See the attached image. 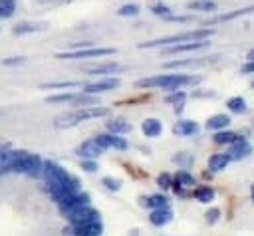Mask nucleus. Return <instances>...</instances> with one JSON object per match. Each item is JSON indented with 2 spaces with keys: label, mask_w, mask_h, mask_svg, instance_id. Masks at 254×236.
I'll return each instance as SVG.
<instances>
[{
  "label": "nucleus",
  "mask_w": 254,
  "mask_h": 236,
  "mask_svg": "<svg viewBox=\"0 0 254 236\" xmlns=\"http://www.w3.org/2000/svg\"><path fill=\"white\" fill-rule=\"evenodd\" d=\"M42 175H44V178H46L48 192L52 194V198H54L56 202H60V200H64L65 196H69L71 192H77V190H79L77 178L71 177L64 167H60V165L54 163V161H44Z\"/></svg>",
  "instance_id": "obj_1"
},
{
  "label": "nucleus",
  "mask_w": 254,
  "mask_h": 236,
  "mask_svg": "<svg viewBox=\"0 0 254 236\" xmlns=\"http://www.w3.org/2000/svg\"><path fill=\"white\" fill-rule=\"evenodd\" d=\"M198 81H200V75H190V73H161V75L137 79L135 81V87L175 91V89H183L187 85H196Z\"/></svg>",
  "instance_id": "obj_2"
},
{
  "label": "nucleus",
  "mask_w": 254,
  "mask_h": 236,
  "mask_svg": "<svg viewBox=\"0 0 254 236\" xmlns=\"http://www.w3.org/2000/svg\"><path fill=\"white\" fill-rule=\"evenodd\" d=\"M44 161L36 153L28 151H12L10 163H8V173L16 175H28V177H40L42 175Z\"/></svg>",
  "instance_id": "obj_3"
},
{
  "label": "nucleus",
  "mask_w": 254,
  "mask_h": 236,
  "mask_svg": "<svg viewBox=\"0 0 254 236\" xmlns=\"http://www.w3.org/2000/svg\"><path fill=\"white\" fill-rule=\"evenodd\" d=\"M214 34L212 28H196V30H187L181 34H173V36H165V38H157V40H149L139 44V48H167V46H175V44H183V42H194V40H208Z\"/></svg>",
  "instance_id": "obj_4"
},
{
  "label": "nucleus",
  "mask_w": 254,
  "mask_h": 236,
  "mask_svg": "<svg viewBox=\"0 0 254 236\" xmlns=\"http://www.w3.org/2000/svg\"><path fill=\"white\" fill-rule=\"evenodd\" d=\"M109 115L107 107H99V105H87V107H75L73 111L58 117L56 127H71L75 123H81L85 119H97V117H105Z\"/></svg>",
  "instance_id": "obj_5"
},
{
  "label": "nucleus",
  "mask_w": 254,
  "mask_h": 236,
  "mask_svg": "<svg viewBox=\"0 0 254 236\" xmlns=\"http://www.w3.org/2000/svg\"><path fill=\"white\" fill-rule=\"evenodd\" d=\"M117 50L115 48H79V50H67V52H60L56 54V59H89V58H105V56H115Z\"/></svg>",
  "instance_id": "obj_6"
},
{
  "label": "nucleus",
  "mask_w": 254,
  "mask_h": 236,
  "mask_svg": "<svg viewBox=\"0 0 254 236\" xmlns=\"http://www.w3.org/2000/svg\"><path fill=\"white\" fill-rule=\"evenodd\" d=\"M121 85V79L115 77V75H105L97 81H91V83H85L83 85V93H91V95H99V93H105V91H113Z\"/></svg>",
  "instance_id": "obj_7"
},
{
  "label": "nucleus",
  "mask_w": 254,
  "mask_h": 236,
  "mask_svg": "<svg viewBox=\"0 0 254 236\" xmlns=\"http://www.w3.org/2000/svg\"><path fill=\"white\" fill-rule=\"evenodd\" d=\"M87 204H89V194H87V192H81V190L71 192L69 196H65L64 200L58 202V206H60V210H62L64 216H67L69 212H73V210H77V208H83V206H87Z\"/></svg>",
  "instance_id": "obj_8"
},
{
  "label": "nucleus",
  "mask_w": 254,
  "mask_h": 236,
  "mask_svg": "<svg viewBox=\"0 0 254 236\" xmlns=\"http://www.w3.org/2000/svg\"><path fill=\"white\" fill-rule=\"evenodd\" d=\"M103 226L101 220H89V222H81V224H69L67 234L71 236H101Z\"/></svg>",
  "instance_id": "obj_9"
},
{
  "label": "nucleus",
  "mask_w": 254,
  "mask_h": 236,
  "mask_svg": "<svg viewBox=\"0 0 254 236\" xmlns=\"http://www.w3.org/2000/svg\"><path fill=\"white\" fill-rule=\"evenodd\" d=\"M208 48V40H194V42H183V44H175V46H167L163 48L165 54L169 56H177V54H189V52H200Z\"/></svg>",
  "instance_id": "obj_10"
},
{
  "label": "nucleus",
  "mask_w": 254,
  "mask_h": 236,
  "mask_svg": "<svg viewBox=\"0 0 254 236\" xmlns=\"http://www.w3.org/2000/svg\"><path fill=\"white\" fill-rule=\"evenodd\" d=\"M252 153V145L244 139V137H236V141L230 143V149L226 151V155L230 157V161H240V159H246L248 155Z\"/></svg>",
  "instance_id": "obj_11"
},
{
  "label": "nucleus",
  "mask_w": 254,
  "mask_h": 236,
  "mask_svg": "<svg viewBox=\"0 0 254 236\" xmlns=\"http://www.w3.org/2000/svg\"><path fill=\"white\" fill-rule=\"evenodd\" d=\"M95 141L103 147V149H115V151H125L127 149V141L115 133H99L95 135Z\"/></svg>",
  "instance_id": "obj_12"
},
{
  "label": "nucleus",
  "mask_w": 254,
  "mask_h": 236,
  "mask_svg": "<svg viewBox=\"0 0 254 236\" xmlns=\"http://www.w3.org/2000/svg\"><path fill=\"white\" fill-rule=\"evenodd\" d=\"M65 218L69 220V224H81V222L97 220V218H99V212H97V210H95L91 204H87V206H83V208H77V210L69 212Z\"/></svg>",
  "instance_id": "obj_13"
},
{
  "label": "nucleus",
  "mask_w": 254,
  "mask_h": 236,
  "mask_svg": "<svg viewBox=\"0 0 254 236\" xmlns=\"http://www.w3.org/2000/svg\"><path fill=\"white\" fill-rule=\"evenodd\" d=\"M103 151H105V149L95 141V137H93V139L83 141V143L77 147V155H79L81 159H97Z\"/></svg>",
  "instance_id": "obj_14"
},
{
  "label": "nucleus",
  "mask_w": 254,
  "mask_h": 236,
  "mask_svg": "<svg viewBox=\"0 0 254 236\" xmlns=\"http://www.w3.org/2000/svg\"><path fill=\"white\" fill-rule=\"evenodd\" d=\"M250 12H254V6H246V8H240V10H232V12H226V14H218V16H214V18L206 20L202 26H214V24L230 22V20H234V18H240V16H246V14H250Z\"/></svg>",
  "instance_id": "obj_15"
},
{
  "label": "nucleus",
  "mask_w": 254,
  "mask_h": 236,
  "mask_svg": "<svg viewBox=\"0 0 254 236\" xmlns=\"http://www.w3.org/2000/svg\"><path fill=\"white\" fill-rule=\"evenodd\" d=\"M121 69H123L121 63H117V61H105V63H95L91 67H85V73H89V75H111V73H117Z\"/></svg>",
  "instance_id": "obj_16"
},
{
  "label": "nucleus",
  "mask_w": 254,
  "mask_h": 236,
  "mask_svg": "<svg viewBox=\"0 0 254 236\" xmlns=\"http://www.w3.org/2000/svg\"><path fill=\"white\" fill-rule=\"evenodd\" d=\"M208 61L212 59H206V58H187V59H173V61H167L163 67L165 69H181V67H200V65H206Z\"/></svg>",
  "instance_id": "obj_17"
},
{
  "label": "nucleus",
  "mask_w": 254,
  "mask_h": 236,
  "mask_svg": "<svg viewBox=\"0 0 254 236\" xmlns=\"http://www.w3.org/2000/svg\"><path fill=\"white\" fill-rule=\"evenodd\" d=\"M196 131H198V125L192 119H179L173 125V133L179 137H189V135H194Z\"/></svg>",
  "instance_id": "obj_18"
},
{
  "label": "nucleus",
  "mask_w": 254,
  "mask_h": 236,
  "mask_svg": "<svg viewBox=\"0 0 254 236\" xmlns=\"http://www.w3.org/2000/svg\"><path fill=\"white\" fill-rule=\"evenodd\" d=\"M141 131H143L145 137L155 139V137H159L163 133V123L159 119H155V117H149V119H145L141 123Z\"/></svg>",
  "instance_id": "obj_19"
},
{
  "label": "nucleus",
  "mask_w": 254,
  "mask_h": 236,
  "mask_svg": "<svg viewBox=\"0 0 254 236\" xmlns=\"http://www.w3.org/2000/svg\"><path fill=\"white\" fill-rule=\"evenodd\" d=\"M228 163H230V157H228L226 153H212V155L208 157V169H210V173H220V171H224V169L228 167Z\"/></svg>",
  "instance_id": "obj_20"
},
{
  "label": "nucleus",
  "mask_w": 254,
  "mask_h": 236,
  "mask_svg": "<svg viewBox=\"0 0 254 236\" xmlns=\"http://www.w3.org/2000/svg\"><path fill=\"white\" fill-rule=\"evenodd\" d=\"M151 224L153 226H165L167 222L173 220V212L169 210V206H163V208H153L151 216H149Z\"/></svg>",
  "instance_id": "obj_21"
},
{
  "label": "nucleus",
  "mask_w": 254,
  "mask_h": 236,
  "mask_svg": "<svg viewBox=\"0 0 254 236\" xmlns=\"http://www.w3.org/2000/svg\"><path fill=\"white\" fill-rule=\"evenodd\" d=\"M228 125H230V117L226 113H216V115L206 119V129L208 131H220V129H226Z\"/></svg>",
  "instance_id": "obj_22"
},
{
  "label": "nucleus",
  "mask_w": 254,
  "mask_h": 236,
  "mask_svg": "<svg viewBox=\"0 0 254 236\" xmlns=\"http://www.w3.org/2000/svg\"><path fill=\"white\" fill-rule=\"evenodd\" d=\"M46 30V24H36V22H22V24H16L12 28V34L16 36H24V34H34V32H42Z\"/></svg>",
  "instance_id": "obj_23"
},
{
  "label": "nucleus",
  "mask_w": 254,
  "mask_h": 236,
  "mask_svg": "<svg viewBox=\"0 0 254 236\" xmlns=\"http://www.w3.org/2000/svg\"><path fill=\"white\" fill-rule=\"evenodd\" d=\"M105 129L109 133H115V135H125V133L131 131V123L125 121V119H109L105 123Z\"/></svg>",
  "instance_id": "obj_24"
},
{
  "label": "nucleus",
  "mask_w": 254,
  "mask_h": 236,
  "mask_svg": "<svg viewBox=\"0 0 254 236\" xmlns=\"http://www.w3.org/2000/svg\"><path fill=\"white\" fill-rule=\"evenodd\" d=\"M192 196H194V200H198V202H202V204H208V202L214 200V190H212L210 186L202 184V186H196V188H194Z\"/></svg>",
  "instance_id": "obj_25"
},
{
  "label": "nucleus",
  "mask_w": 254,
  "mask_h": 236,
  "mask_svg": "<svg viewBox=\"0 0 254 236\" xmlns=\"http://www.w3.org/2000/svg\"><path fill=\"white\" fill-rule=\"evenodd\" d=\"M226 107H228V111H230V113H238V115L246 113V109H248L246 99H244V97H240V95L230 97V99L226 101Z\"/></svg>",
  "instance_id": "obj_26"
},
{
  "label": "nucleus",
  "mask_w": 254,
  "mask_h": 236,
  "mask_svg": "<svg viewBox=\"0 0 254 236\" xmlns=\"http://www.w3.org/2000/svg\"><path fill=\"white\" fill-rule=\"evenodd\" d=\"M236 137H238V133H234V131H226V129H220V131H214L212 141H214L216 145H230L232 141H236Z\"/></svg>",
  "instance_id": "obj_27"
},
{
  "label": "nucleus",
  "mask_w": 254,
  "mask_h": 236,
  "mask_svg": "<svg viewBox=\"0 0 254 236\" xmlns=\"http://www.w3.org/2000/svg\"><path fill=\"white\" fill-rule=\"evenodd\" d=\"M189 10H196V12H214L216 10V2L214 0H192L189 2Z\"/></svg>",
  "instance_id": "obj_28"
},
{
  "label": "nucleus",
  "mask_w": 254,
  "mask_h": 236,
  "mask_svg": "<svg viewBox=\"0 0 254 236\" xmlns=\"http://www.w3.org/2000/svg\"><path fill=\"white\" fill-rule=\"evenodd\" d=\"M141 204L149 208H163V206H169V198L165 194H153L149 198H141Z\"/></svg>",
  "instance_id": "obj_29"
},
{
  "label": "nucleus",
  "mask_w": 254,
  "mask_h": 236,
  "mask_svg": "<svg viewBox=\"0 0 254 236\" xmlns=\"http://www.w3.org/2000/svg\"><path fill=\"white\" fill-rule=\"evenodd\" d=\"M141 12V6L135 4V2H129V4H123L117 8V16H123V18H131V16H139Z\"/></svg>",
  "instance_id": "obj_30"
},
{
  "label": "nucleus",
  "mask_w": 254,
  "mask_h": 236,
  "mask_svg": "<svg viewBox=\"0 0 254 236\" xmlns=\"http://www.w3.org/2000/svg\"><path fill=\"white\" fill-rule=\"evenodd\" d=\"M175 180H177L183 188H190V186H194V177H192L190 173H187V171H179V173L175 175Z\"/></svg>",
  "instance_id": "obj_31"
},
{
  "label": "nucleus",
  "mask_w": 254,
  "mask_h": 236,
  "mask_svg": "<svg viewBox=\"0 0 254 236\" xmlns=\"http://www.w3.org/2000/svg\"><path fill=\"white\" fill-rule=\"evenodd\" d=\"M16 12V0H0V18H10Z\"/></svg>",
  "instance_id": "obj_32"
},
{
  "label": "nucleus",
  "mask_w": 254,
  "mask_h": 236,
  "mask_svg": "<svg viewBox=\"0 0 254 236\" xmlns=\"http://www.w3.org/2000/svg\"><path fill=\"white\" fill-rule=\"evenodd\" d=\"M44 89H69V87H79V81H50L42 83Z\"/></svg>",
  "instance_id": "obj_33"
},
{
  "label": "nucleus",
  "mask_w": 254,
  "mask_h": 236,
  "mask_svg": "<svg viewBox=\"0 0 254 236\" xmlns=\"http://www.w3.org/2000/svg\"><path fill=\"white\" fill-rule=\"evenodd\" d=\"M185 99H187V93H185L183 89H175V91H171V93L165 97V101L171 103V105H183Z\"/></svg>",
  "instance_id": "obj_34"
},
{
  "label": "nucleus",
  "mask_w": 254,
  "mask_h": 236,
  "mask_svg": "<svg viewBox=\"0 0 254 236\" xmlns=\"http://www.w3.org/2000/svg\"><path fill=\"white\" fill-rule=\"evenodd\" d=\"M151 14H155V16H159V18H167L169 14H173V10L167 6V4H161V2H155L153 6H151Z\"/></svg>",
  "instance_id": "obj_35"
},
{
  "label": "nucleus",
  "mask_w": 254,
  "mask_h": 236,
  "mask_svg": "<svg viewBox=\"0 0 254 236\" xmlns=\"http://www.w3.org/2000/svg\"><path fill=\"white\" fill-rule=\"evenodd\" d=\"M75 97V93H56V95H50L46 101L48 103H71Z\"/></svg>",
  "instance_id": "obj_36"
},
{
  "label": "nucleus",
  "mask_w": 254,
  "mask_h": 236,
  "mask_svg": "<svg viewBox=\"0 0 254 236\" xmlns=\"http://www.w3.org/2000/svg\"><path fill=\"white\" fill-rule=\"evenodd\" d=\"M157 184H159L163 190H167V188H171V184H173V177H171L169 173H161V175L157 177Z\"/></svg>",
  "instance_id": "obj_37"
},
{
  "label": "nucleus",
  "mask_w": 254,
  "mask_h": 236,
  "mask_svg": "<svg viewBox=\"0 0 254 236\" xmlns=\"http://www.w3.org/2000/svg\"><path fill=\"white\" fill-rule=\"evenodd\" d=\"M101 184H103L107 190H119V188H121V180L111 178V177H103V178H101Z\"/></svg>",
  "instance_id": "obj_38"
},
{
  "label": "nucleus",
  "mask_w": 254,
  "mask_h": 236,
  "mask_svg": "<svg viewBox=\"0 0 254 236\" xmlns=\"http://www.w3.org/2000/svg\"><path fill=\"white\" fill-rule=\"evenodd\" d=\"M218 218H220V210H218V208H210V210L204 214L206 224H214V222H218Z\"/></svg>",
  "instance_id": "obj_39"
},
{
  "label": "nucleus",
  "mask_w": 254,
  "mask_h": 236,
  "mask_svg": "<svg viewBox=\"0 0 254 236\" xmlns=\"http://www.w3.org/2000/svg\"><path fill=\"white\" fill-rule=\"evenodd\" d=\"M81 169L87 171V173H95L99 167H97L95 159H83V161H81Z\"/></svg>",
  "instance_id": "obj_40"
},
{
  "label": "nucleus",
  "mask_w": 254,
  "mask_h": 236,
  "mask_svg": "<svg viewBox=\"0 0 254 236\" xmlns=\"http://www.w3.org/2000/svg\"><path fill=\"white\" fill-rule=\"evenodd\" d=\"M165 22H179V24H183V22H190L192 20V16H177V14H169L167 18H163Z\"/></svg>",
  "instance_id": "obj_41"
},
{
  "label": "nucleus",
  "mask_w": 254,
  "mask_h": 236,
  "mask_svg": "<svg viewBox=\"0 0 254 236\" xmlns=\"http://www.w3.org/2000/svg\"><path fill=\"white\" fill-rule=\"evenodd\" d=\"M240 73H242V75H250V73H254V59H246V63L240 67Z\"/></svg>",
  "instance_id": "obj_42"
},
{
  "label": "nucleus",
  "mask_w": 254,
  "mask_h": 236,
  "mask_svg": "<svg viewBox=\"0 0 254 236\" xmlns=\"http://www.w3.org/2000/svg\"><path fill=\"white\" fill-rule=\"evenodd\" d=\"M26 61V58L24 56H18V58H8V59H2V63L4 65H20V63H24Z\"/></svg>",
  "instance_id": "obj_43"
},
{
  "label": "nucleus",
  "mask_w": 254,
  "mask_h": 236,
  "mask_svg": "<svg viewBox=\"0 0 254 236\" xmlns=\"http://www.w3.org/2000/svg\"><path fill=\"white\" fill-rule=\"evenodd\" d=\"M36 2H42V4H54V2H64V0H36Z\"/></svg>",
  "instance_id": "obj_44"
},
{
  "label": "nucleus",
  "mask_w": 254,
  "mask_h": 236,
  "mask_svg": "<svg viewBox=\"0 0 254 236\" xmlns=\"http://www.w3.org/2000/svg\"><path fill=\"white\" fill-rule=\"evenodd\" d=\"M246 59H254V48H252V50H248V54H246Z\"/></svg>",
  "instance_id": "obj_45"
},
{
  "label": "nucleus",
  "mask_w": 254,
  "mask_h": 236,
  "mask_svg": "<svg viewBox=\"0 0 254 236\" xmlns=\"http://www.w3.org/2000/svg\"><path fill=\"white\" fill-rule=\"evenodd\" d=\"M250 194H252V202H254V184H252V188H250Z\"/></svg>",
  "instance_id": "obj_46"
},
{
  "label": "nucleus",
  "mask_w": 254,
  "mask_h": 236,
  "mask_svg": "<svg viewBox=\"0 0 254 236\" xmlns=\"http://www.w3.org/2000/svg\"><path fill=\"white\" fill-rule=\"evenodd\" d=\"M252 89H254V79H252Z\"/></svg>",
  "instance_id": "obj_47"
},
{
  "label": "nucleus",
  "mask_w": 254,
  "mask_h": 236,
  "mask_svg": "<svg viewBox=\"0 0 254 236\" xmlns=\"http://www.w3.org/2000/svg\"><path fill=\"white\" fill-rule=\"evenodd\" d=\"M131 236H137V232H133V234H131Z\"/></svg>",
  "instance_id": "obj_48"
}]
</instances>
